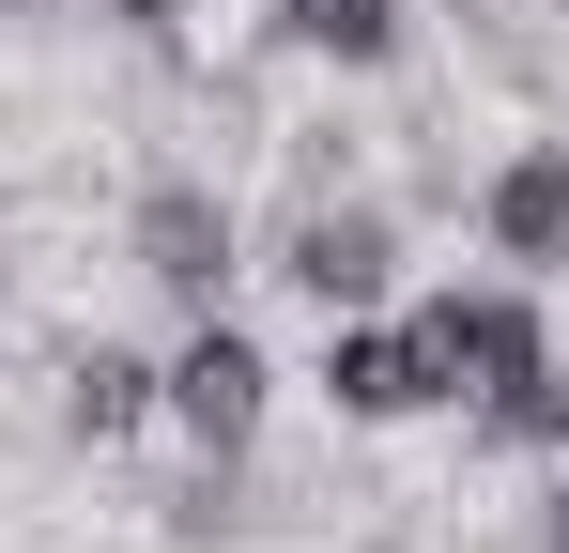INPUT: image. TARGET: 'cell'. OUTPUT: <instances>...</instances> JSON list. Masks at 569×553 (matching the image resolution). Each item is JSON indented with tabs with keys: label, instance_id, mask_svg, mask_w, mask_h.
Wrapping results in <instances>:
<instances>
[{
	"label": "cell",
	"instance_id": "1",
	"mask_svg": "<svg viewBox=\"0 0 569 553\" xmlns=\"http://www.w3.org/2000/svg\"><path fill=\"white\" fill-rule=\"evenodd\" d=\"M400 323H416V354H431V400H462L492 446H523V461L569 446V369H555L539 292H431V308H400Z\"/></svg>",
	"mask_w": 569,
	"mask_h": 553
},
{
	"label": "cell",
	"instance_id": "2",
	"mask_svg": "<svg viewBox=\"0 0 569 553\" xmlns=\"http://www.w3.org/2000/svg\"><path fill=\"white\" fill-rule=\"evenodd\" d=\"M123 262L154 276L170 308H231V276H247V215H231V184H200V170H154L139 200H123Z\"/></svg>",
	"mask_w": 569,
	"mask_h": 553
},
{
	"label": "cell",
	"instance_id": "3",
	"mask_svg": "<svg viewBox=\"0 0 569 553\" xmlns=\"http://www.w3.org/2000/svg\"><path fill=\"white\" fill-rule=\"evenodd\" d=\"M154 415H170L200 461H247V446H262V415H278V369H262V339H247L231 308H200V323H186V354H154Z\"/></svg>",
	"mask_w": 569,
	"mask_h": 553
},
{
	"label": "cell",
	"instance_id": "4",
	"mask_svg": "<svg viewBox=\"0 0 569 553\" xmlns=\"http://www.w3.org/2000/svg\"><path fill=\"white\" fill-rule=\"evenodd\" d=\"M278 292H308V308H323V323H339V308H385V276H400V215H385L370 184H308V200H292L278 215Z\"/></svg>",
	"mask_w": 569,
	"mask_h": 553
},
{
	"label": "cell",
	"instance_id": "5",
	"mask_svg": "<svg viewBox=\"0 0 569 553\" xmlns=\"http://www.w3.org/2000/svg\"><path fill=\"white\" fill-rule=\"evenodd\" d=\"M323 415L339 431H400V415H431V354H416V323H370V308H339L323 323Z\"/></svg>",
	"mask_w": 569,
	"mask_h": 553
},
{
	"label": "cell",
	"instance_id": "6",
	"mask_svg": "<svg viewBox=\"0 0 569 553\" xmlns=\"http://www.w3.org/2000/svg\"><path fill=\"white\" fill-rule=\"evenodd\" d=\"M477 247L523 276H569V139H523L508 170L477 184Z\"/></svg>",
	"mask_w": 569,
	"mask_h": 553
},
{
	"label": "cell",
	"instance_id": "7",
	"mask_svg": "<svg viewBox=\"0 0 569 553\" xmlns=\"http://www.w3.org/2000/svg\"><path fill=\"white\" fill-rule=\"evenodd\" d=\"M62 431H78V446H139V431H154V354L78 339V354H62Z\"/></svg>",
	"mask_w": 569,
	"mask_h": 553
},
{
	"label": "cell",
	"instance_id": "8",
	"mask_svg": "<svg viewBox=\"0 0 569 553\" xmlns=\"http://www.w3.org/2000/svg\"><path fill=\"white\" fill-rule=\"evenodd\" d=\"M292 62H339V78H385L400 62V0H278Z\"/></svg>",
	"mask_w": 569,
	"mask_h": 553
},
{
	"label": "cell",
	"instance_id": "9",
	"mask_svg": "<svg viewBox=\"0 0 569 553\" xmlns=\"http://www.w3.org/2000/svg\"><path fill=\"white\" fill-rule=\"evenodd\" d=\"M539 553H569V476H555V492H539Z\"/></svg>",
	"mask_w": 569,
	"mask_h": 553
}]
</instances>
